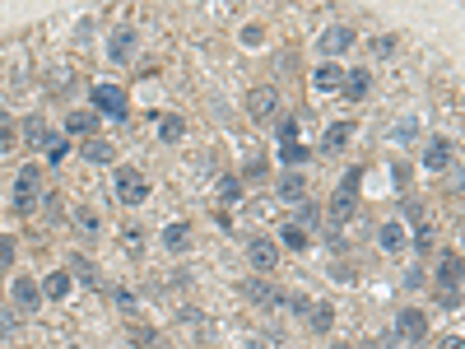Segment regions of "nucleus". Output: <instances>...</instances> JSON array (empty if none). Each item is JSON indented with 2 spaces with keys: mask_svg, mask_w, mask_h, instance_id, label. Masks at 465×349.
<instances>
[{
  "mask_svg": "<svg viewBox=\"0 0 465 349\" xmlns=\"http://www.w3.org/2000/svg\"><path fill=\"white\" fill-rule=\"evenodd\" d=\"M42 149H47V163H61V158L70 154V140H66V136H47Z\"/></svg>",
  "mask_w": 465,
  "mask_h": 349,
  "instance_id": "25",
  "label": "nucleus"
},
{
  "mask_svg": "<svg viewBox=\"0 0 465 349\" xmlns=\"http://www.w3.org/2000/svg\"><path fill=\"white\" fill-rule=\"evenodd\" d=\"M14 149V126H10V112H0V154Z\"/></svg>",
  "mask_w": 465,
  "mask_h": 349,
  "instance_id": "30",
  "label": "nucleus"
},
{
  "mask_svg": "<svg viewBox=\"0 0 465 349\" xmlns=\"http://www.w3.org/2000/svg\"><path fill=\"white\" fill-rule=\"evenodd\" d=\"M266 172V158H247V177H261Z\"/></svg>",
  "mask_w": 465,
  "mask_h": 349,
  "instance_id": "40",
  "label": "nucleus"
},
{
  "mask_svg": "<svg viewBox=\"0 0 465 349\" xmlns=\"http://www.w3.org/2000/svg\"><path fill=\"white\" fill-rule=\"evenodd\" d=\"M354 42H358L354 28H349V23H335V28H326V33H322V42H317V47H322V57L331 61V57H340V52H349Z\"/></svg>",
  "mask_w": 465,
  "mask_h": 349,
  "instance_id": "5",
  "label": "nucleus"
},
{
  "mask_svg": "<svg viewBox=\"0 0 465 349\" xmlns=\"http://www.w3.org/2000/svg\"><path fill=\"white\" fill-rule=\"evenodd\" d=\"M419 252H432V228L419 224Z\"/></svg>",
  "mask_w": 465,
  "mask_h": 349,
  "instance_id": "39",
  "label": "nucleus"
},
{
  "mask_svg": "<svg viewBox=\"0 0 465 349\" xmlns=\"http://www.w3.org/2000/svg\"><path fill=\"white\" fill-rule=\"evenodd\" d=\"M447 163H452V140H428V149H423V168H432V172H442Z\"/></svg>",
  "mask_w": 465,
  "mask_h": 349,
  "instance_id": "10",
  "label": "nucleus"
},
{
  "mask_svg": "<svg viewBox=\"0 0 465 349\" xmlns=\"http://www.w3.org/2000/svg\"><path fill=\"white\" fill-rule=\"evenodd\" d=\"M187 224H167L163 228V242H167V247H172V252H182V247H187Z\"/></svg>",
  "mask_w": 465,
  "mask_h": 349,
  "instance_id": "26",
  "label": "nucleus"
},
{
  "mask_svg": "<svg viewBox=\"0 0 465 349\" xmlns=\"http://www.w3.org/2000/svg\"><path fill=\"white\" fill-rule=\"evenodd\" d=\"M358 182H363V168H349L340 177V191L331 196V210H326V224H331V228H344L349 219H354V210H358Z\"/></svg>",
  "mask_w": 465,
  "mask_h": 349,
  "instance_id": "1",
  "label": "nucleus"
},
{
  "mask_svg": "<svg viewBox=\"0 0 465 349\" xmlns=\"http://www.w3.org/2000/svg\"><path fill=\"white\" fill-rule=\"evenodd\" d=\"M112 154H117V149H112L107 140H89V145H84V158H89V163H112Z\"/></svg>",
  "mask_w": 465,
  "mask_h": 349,
  "instance_id": "24",
  "label": "nucleus"
},
{
  "mask_svg": "<svg viewBox=\"0 0 465 349\" xmlns=\"http://www.w3.org/2000/svg\"><path fill=\"white\" fill-rule=\"evenodd\" d=\"M405 219H414V224H419V219H423V201H405Z\"/></svg>",
  "mask_w": 465,
  "mask_h": 349,
  "instance_id": "38",
  "label": "nucleus"
},
{
  "mask_svg": "<svg viewBox=\"0 0 465 349\" xmlns=\"http://www.w3.org/2000/svg\"><path fill=\"white\" fill-rule=\"evenodd\" d=\"M247 261H252L261 275H270L279 266V242H270V237H252V242H247Z\"/></svg>",
  "mask_w": 465,
  "mask_h": 349,
  "instance_id": "4",
  "label": "nucleus"
},
{
  "mask_svg": "<svg viewBox=\"0 0 465 349\" xmlns=\"http://www.w3.org/2000/svg\"><path fill=\"white\" fill-rule=\"evenodd\" d=\"M377 242H382V252H400L405 247V224H382L377 228Z\"/></svg>",
  "mask_w": 465,
  "mask_h": 349,
  "instance_id": "18",
  "label": "nucleus"
},
{
  "mask_svg": "<svg viewBox=\"0 0 465 349\" xmlns=\"http://www.w3.org/2000/svg\"><path fill=\"white\" fill-rule=\"evenodd\" d=\"M331 349H349V345H331Z\"/></svg>",
  "mask_w": 465,
  "mask_h": 349,
  "instance_id": "42",
  "label": "nucleus"
},
{
  "mask_svg": "<svg viewBox=\"0 0 465 349\" xmlns=\"http://www.w3.org/2000/svg\"><path fill=\"white\" fill-rule=\"evenodd\" d=\"M10 293H14V307H19V312H33V307H37V298H42V289H37L33 280H23V275L10 284Z\"/></svg>",
  "mask_w": 465,
  "mask_h": 349,
  "instance_id": "9",
  "label": "nucleus"
},
{
  "mask_svg": "<svg viewBox=\"0 0 465 349\" xmlns=\"http://www.w3.org/2000/svg\"><path fill=\"white\" fill-rule=\"evenodd\" d=\"M396 42H400L396 33H382V37L372 42V52H377V57H391V52H396Z\"/></svg>",
  "mask_w": 465,
  "mask_h": 349,
  "instance_id": "34",
  "label": "nucleus"
},
{
  "mask_svg": "<svg viewBox=\"0 0 465 349\" xmlns=\"http://www.w3.org/2000/svg\"><path fill=\"white\" fill-rule=\"evenodd\" d=\"M437 303H442L447 312H456V307H461V289H437Z\"/></svg>",
  "mask_w": 465,
  "mask_h": 349,
  "instance_id": "35",
  "label": "nucleus"
},
{
  "mask_svg": "<svg viewBox=\"0 0 465 349\" xmlns=\"http://www.w3.org/2000/svg\"><path fill=\"white\" fill-rule=\"evenodd\" d=\"M14 187H19V196H14V205H19V210H33V201H37V168H23Z\"/></svg>",
  "mask_w": 465,
  "mask_h": 349,
  "instance_id": "12",
  "label": "nucleus"
},
{
  "mask_svg": "<svg viewBox=\"0 0 465 349\" xmlns=\"http://www.w3.org/2000/svg\"><path fill=\"white\" fill-rule=\"evenodd\" d=\"M23 140L42 149V145H47V126H42V122H28V126H23Z\"/></svg>",
  "mask_w": 465,
  "mask_h": 349,
  "instance_id": "31",
  "label": "nucleus"
},
{
  "mask_svg": "<svg viewBox=\"0 0 465 349\" xmlns=\"http://www.w3.org/2000/svg\"><path fill=\"white\" fill-rule=\"evenodd\" d=\"M93 126H98V117H93V112H70L66 117V136H89Z\"/></svg>",
  "mask_w": 465,
  "mask_h": 349,
  "instance_id": "19",
  "label": "nucleus"
},
{
  "mask_svg": "<svg viewBox=\"0 0 465 349\" xmlns=\"http://www.w3.org/2000/svg\"><path fill=\"white\" fill-rule=\"evenodd\" d=\"M70 284H75V280H70V271H52V275L42 280V293L52 298V303H61V298L70 293Z\"/></svg>",
  "mask_w": 465,
  "mask_h": 349,
  "instance_id": "16",
  "label": "nucleus"
},
{
  "mask_svg": "<svg viewBox=\"0 0 465 349\" xmlns=\"http://www.w3.org/2000/svg\"><path fill=\"white\" fill-rule=\"evenodd\" d=\"M279 242H284V247H288V252H302V247H307V233H298V228L288 224V228H284V233H279Z\"/></svg>",
  "mask_w": 465,
  "mask_h": 349,
  "instance_id": "29",
  "label": "nucleus"
},
{
  "mask_svg": "<svg viewBox=\"0 0 465 349\" xmlns=\"http://www.w3.org/2000/svg\"><path fill=\"white\" fill-rule=\"evenodd\" d=\"M437 289H461V256L456 252H447L437 261Z\"/></svg>",
  "mask_w": 465,
  "mask_h": 349,
  "instance_id": "11",
  "label": "nucleus"
},
{
  "mask_svg": "<svg viewBox=\"0 0 465 349\" xmlns=\"http://www.w3.org/2000/svg\"><path fill=\"white\" fill-rule=\"evenodd\" d=\"M182 136H187V122H182V117H163V122H158V140H167V145H177Z\"/></svg>",
  "mask_w": 465,
  "mask_h": 349,
  "instance_id": "21",
  "label": "nucleus"
},
{
  "mask_svg": "<svg viewBox=\"0 0 465 349\" xmlns=\"http://www.w3.org/2000/svg\"><path fill=\"white\" fill-rule=\"evenodd\" d=\"M219 201H223V205L242 201V182H237V177H223V182H219Z\"/></svg>",
  "mask_w": 465,
  "mask_h": 349,
  "instance_id": "28",
  "label": "nucleus"
},
{
  "mask_svg": "<svg viewBox=\"0 0 465 349\" xmlns=\"http://www.w3.org/2000/svg\"><path fill=\"white\" fill-rule=\"evenodd\" d=\"M442 349H461V336H447V340H442Z\"/></svg>",
  "mask_w": 465,
  "mask_h": 349,
  "instance_id": "41",
  "label": "nucleus"
},
{
  "mask_svg": "<svg viewBox=\"0 0 465 349\" xmlns=\"http://www.w3.org/2000/svg\"><path fill=\"white\" fill-rule=\"evenodd\" d=\"M75 224L84 228V233H98V214H93L89 205H84V210H75Z\"/></svg>",
  "mask_w": 465,
  "mask_h": 349,
  "instance_id": "33",
  "label": "nucleus"
},
{
  "mask_svg": "<svg viewBox=\"0 0 465 349\" xmlns=\"http://www.w3.org/2000/svg\"><path fill=\"white\" fill-rule=\"evenodd\" d=\"M279 158H284V168H288V163H293V168H298L302 158H307V149H302L298 140H288V145H279Z\"/></svg>",
  "mask_w": 465,
  "mask_h": 349,
  "instance_id": "27",
  "label": "nucleus"
},
{
  "mask_svg": "<svg viewBox=\"0 0 465 349\" xmlns=\"http://www.w3.org/2000/svg\"><path fill=\"white\" fill-rule=\"evenodd\" d=\"M144 196H149V182L140 177V168H117V201L140 205Z\"/></svg>",
  "mask_w": 465,
  "mask_h": 349,
  "instance_id": "3",
  "label": "nucleus"
},
{
  "mask_svg": "<svg viewBox=\"0 0 465 349\" xmlns=\"http://www.w3.org/2000/svg\"><path fill=\"white\" fill-rule=\"evenodd\" d=\"M14 261V237H0V266H10Z\"/></svg>",
  "mask_w": 465,
  "mask_h": 349,
  "instance_id": "37",
  "label": "nucleus"
},
{
  "mask_svg": "<svg viewBox=\"0 0 465 349\" xmlns=\"http://www.w3.org/2000/svg\"><path fill=\"white\" fill-rule=\"evenodd\" d=\"M242 298L256 303V307H284V293L270 289L266 280H242Z\"/></svg>",
  "mask_w": 465,
  "mask_h": 349,
  "instance_id": "7",
  "label": "nucleus"
},
{
  "mask_svg": "<svg viewBox=\"0 0 465 349\" xmlns=\"http://www.w3.org/2000/svg\"><path fill=\"white\" fill-rule=\"evenodd\" d=\"M93 107H98L102 117H117V122H122V117L131 112V98H126L117 84H98V89H93Z\"/></svg>",
  "mask_w": 465,
  "mask_h": 349,
  "instance_id": "2",
  "label": "nucleus"
},
{
  "mask_svg": "<svg viewBox=\"0 0 465 349\" xmlns=\"http://www.w3.org/2000/svg\"><path fill=\"white\" fill-rule=\"evenodd\" d=\"M131 52H135V33H131V28H117V33H112L107 57L112 61H131Z\"/></svg>",
  "mask_w": 465,
  "mask_h": 349,
  "instance_id": "17",
  "label": "nucleus"
},
{
  "mask_svg": "<svg viewBox=\"0 0 465 349\" xmlns=\"http://www.w3.org/2000/svg\"><path fill=\"white\" fill-rule=\"evenodd\" d=\"M288 140H298V122H293V117L279 126V145H288Z\"/></svg>",
  "mask_w": 465,
  "mask_h": 349,
  "instance_id": "36",
  "label": "nucleus"
},
{
  "mask_svg": "<svg viewBox=\"0 0 465 349\" xmlns=\"http://www.w3.org/2000/svg\"><path fill=\"white\" fill-rule=\"evenodd\" d=\"M396 331H400L405 340H414V345H419V340H428V317H423L419 307H400Z\"/></svg>",
  "mask_w": 465,
  "mask_h": 349,
  "instance_id": "6",
  "label": "nucleus"
},
{
  "mask_svg": "<svg viewBox=\"0 0 465 349\" xmlns=\"http://www.w3.org/2000/svg\"><path fill=\"white\" fill-rule=\"evenodd\" d=\"M340 66H335V61H322V66H317V75H312V84H317V89H322V93H335V89H340Z\"/></svg>",
  "mask_w": 465,
  "mask_h": 349,
  "instance_id": "15",
  "label": "nucleus"
},
{
  "mask_svg": "<svg viewBox=\"0 0 465 349\" xmlns=\"http://www.w3.org/2000/svg\"><path fill=\"white\" fill-rule=\"evenodd\" d=\"M349 136H354V126H349V122H335L331 131H326V140H322V154H340V149L349 145Z\"/></svg>",
  "mask_w": 465,
  "mask_h": 349,
  "instance_id": "14",
  "label": "nucleus"
},
{
  "mask_svg": "<svg viewBox=\"0 0 465 349\" xmlns=\"http://www.w3.org/2000/svg\"><path fill=\"white\" fill-rule=\"evenodd\" d=\"M340 89L349 93L354 102H363V98H367V89H372V75H367V70H349V75L340 79Z\"/></svg>",
  "mask_w": 465,
  "mask_h": 349,
  "instance_id": "13",
  "label": "nucleus"
},
{
  "mask_svg": "<svg viewBox=\"0 0 465 349\" xmlns=\"http://www.w3.org/2000/svg\"><path fill=\"white\" fill-rule=\"evenodd\" d=\"M307 317H312V331H322V336L335 326V307H331V303H317V307H307Z\"/></svg>",
  "mask_w": 465,
  "mask_h": 349,
  "instance_id": "20",
  "label": "nucleus"
},
{
  "mask_svg": "<svg viewBox=\"0 0 465 349\" xmlns=\"http://www.w3.org/2000/svg\"><path fill=\"white\" fill-rule=\"evenodd\" d=\"M279 191H284V201H302V191H307V182H302V172H284V182H279Z\"/></svg>",
  "mask_w": 465,
  "mask_h": 349,
  "instance_id": "22",
  "label": "nucleus"
},
{
  "mask_svg": "<svg viewBox=\"0 0 465 349\" xmlns=\"http://www.w3.org/2000/svg\"><path fill=\"white\" fill-rule=\"evenodd\" d=\"M275 107H279V93L270 89H252L247 93V112H252V122H266V117H275Z\"/></svg>",
  "mask_w": 465,
  "mask_h": 349,
  "instance_id": "8",
  "label": "nucleus"
},
{
  "mask_svg": "<svg viewBox=\"0 0 465 349\" xmlns=\"http://www.w3.org/2000/svg\"><path fill=\"white\" fill-rule=\"evenodd\" d=\"M131 345L135 349H154L158 345V331L149 326V321H140V326H131Z\"/></svg>",
  "mask_w": 465,
  "mask_h": 349,
  "instance_id": "23",
  "label": "nucleus"
},
{
  "mask_svg": "<svg viewBox=\"0 0 465 349\" xmlns=\"http://www.w3.org/2000/svg\"><path fill=\"white\" fill-rule=\"evenodd\" d=\"M70 266H75V275H79V280H89V284L98 280V271H93V261H89V256H70Z\"/></svg>",
  "mask_w": 465,
  "mask_h": 349,
  "instance_id": "32",
  "label": "nucleus"
},
{
  "mask_svg": "<svg viewBox=\"0 0 465 349\" xmlns=\"http://www.w3.org/2000/svg\"><path fill=\"white\" fill-rule=\"evenodd\" d=\"M367 349H377V345H367Z\"/></svg>",
  "mask_w": 465,
  "mask_h": 349,
  "instance_id": "43",
  "label": "nucleus"
}]
</instances>
